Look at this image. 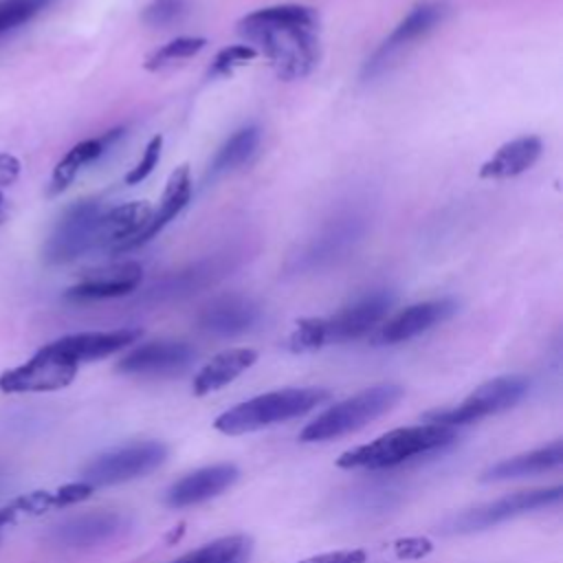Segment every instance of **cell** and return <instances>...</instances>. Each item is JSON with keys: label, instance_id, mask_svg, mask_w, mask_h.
I'll return each mask as SVG.
<instances>
[{"label": "cell", "instance_id": "1", "mask_svg": "<svg viewBox=\"0 0 563 563\" xmlns=\"http://www.w3.org/2000/svg\"><path fill=\"white\" fill-rule=\"evenodd\" d=\"M238 33L262 53L284 81L310 75L319 59V13L286 2L255 9L238 20Z\"/></svg>", "mask_w": 563, "mask_h": 563}, {"label": "cell", "instance_id": "2", "mask_svg": "<svg viewBox=\"0 0 563 563\" xmlns=\"http://www.w3.org/2000/svg\"><path fill=\"white\" fill-rule=\"evenodd\" d=\"M457 433L453 427L444 424H413V427H400L394 431H387L378 435L376 440L367 444H358L336 457L339 468H391L407 460L440 451L455 442Z\"/></svg>", "mask_w": 563, "mask_h": 563}, {"label": "cell", "instance_id": "3", "mask_svg": "<svg viewBox=\"0 0 563 563\" xmlns=\"http://www.w3.org/2000/svg\"><path fill=\"white\" fill-rule=\"evenodd\" d=\"M330 391L323 387H286L249 398L227 411H222L213 427L224 435L253 433L264 427L286 422L312 411L317 405L325 402Z\"/></svg>", "mask_w": 563, "mask_h": 563}, {"label": "cell", "instance_id": "4", "mask_svg": "<svg viewBox=\"0 0 563 563\" xmlns=\"http://www.w3.org/2000/svg\"><path fill=\"white\" fill-rule=\"evenodd\" d=\"M405 389L396 383L372 385L345 400L334 402L323 413H319L312 422H308L299 440L303 442H323L332 438H341L345 433L363 429L367 422L387 413L400 398Z\"/></svg>", "mask_w": 563, "mask_h": 563}, {"label": "cell", "instance_id": "5", "mask_svg": "<svg viewBox=\"0 0 563 563\" xmlns=\"http://www.w3.org/2000/svg\"><path fill=\"white\" fill-rule=\"evenodd\" d=\"M563 497L561 486L550 488H532V490H517L510 495H504L495 501H486L479 506H473L468 510H462L453 517H449L442 523V532L446 534H473L488 530L493 526H499L504 521H510L515 517L556 506Z\"/></svg>", "mask_w": 563, "mask_h": 563}, {"label": "cell", "instance_id": "6", "mask_svg": "<svg viewBox=\"0 0 563 563\" xmlns=\"http://www.w3.org/2000/svg\"><path fill=\"white\" fill-rule=\"evenodd\" d=\"M528 378L519 374H506L490 378L475 387L460 405L446 407V409H433L424 413L427 422L444 424V427H460L471 424L482 418L501 413L510 407H515L528 391Z\"/></svg>", "mask_w": 563, "mask_h": 563}, {"label": "cell", "instance_id": "7", "mask_svg": "<svg viewBox=\"0 0 563 563\" xmlns=\"http://www.w3.org/2000/svg\"><path fill=\"white\" fill-rule=\"evenodd\" d=\"M101 213L103 207L95 198H81L70 202L53 224L48 238L44 240V262L53 266L70 264L88 251H92L97 238V222Z\"/></svg>", "mask_w": 563, "mask_h": 563}, {"label": "cell", "instance_id": "8", "mask_svg": "<svg viewBox=\"0 0 563 563\" xmlns=\"http://www.w3.org/2000/svg\"><path fill=\"white\" fill-rule=\"evenodd\" d=\"M167 457V446L158 440H143L99 453L81 468V479L92 488L123 484L158 468Z\"/></svg>", "mask_w": 563, "mask_h": 563}, {"label": "cell", "instance_id": "9", "mask_svg": "<svg viewBox=\"0 0 563 563\" xmlns=\"http://www.w3.org/2000/svg\"><path fill=\"white\" fill-rule=\"evenodd\" d=\"M79 365L68 358L51 341L40 347L22 365L9 367L0 374V391L4 394H35V391H55L68 387L77 376Z\"/></svg>", "mask_w": 563, "mask_h": 563}, {"label": "cell", "instance_id": "10", "mask_svg": "<svg viewBox=\"0 0 563 563\" xmlns=\"http://www.w3.org/2000/svg\"><path fill=\"white\" fill-rule=\"evenodd\" d=\"M455 312H457V301L451 297H438V299L411 303L398 310L396 314H391L389 319H385L374 332L372 341L376 345H396V343L409 341L440 325L442 321L451 319Z\"/></svg>", "mask_w": 563, "mask_h": 563}, {"label": "cell", "instance_id": "11", "mask_svg": "<svg viewBox=\"0 0 563 563\" xmlns=\"http://www.w3.org/2000/svg\"><path fill=\"white\" fill-rule=\"evenodd\" d=\"M394 306V295L389 290L367 292L352 303L343 306L339 312L325 319V343H343L369 334L378 328Z\"/></svg>", "mask_w": 563, "mask_h": 563}, {"label": "cell", "instance_id": "12", "mask_svg": "<svg viewBox=\"0 0 563 563\" xmlns=\"http://www.w3.org/2000/svg\"><path fill=\"white\" fill-rule=\"evenodd\" d=\"M196 358V350L185 341H150L119 358L117 372L132 376H172L185 372Z\"/></svg>", "mask_w": 563, "mask_h": 563}, {"label": "cell", "instance_id": "13", "mask_svg": "<svg viewBox=\"0 0 563 563\" xmlns=\"http://www.w3.org/2000/svg\"><path fill=\"white\" fill-rule=\"evenodd\" d=\"M143 282V266L139 262H117L86 271L77 284H73L64 297L68 301H101L130 295Z\"/></svg>", "mask_w": 563, "mask_h": 563}, {"label": "cell", "instance_id": "14", "mask_svg": "<svg viewBox=\"0 0 563 563\" xmlns=\"http://www.w3.org/2000/svg\"><path fill=\"white\" fill-rule=\"evenodd\" d=\"M446 15V4L444 2H433L424 0L411 7V11L394 26V31L380 42V46L374 51V55L365 64V73H376L378 68L385 66V62L398 53L400 48L418 42L427 33H431Z\"/></svg>", "mask_w": 563, "mask_h": 563}, {"label": "cell", "instance_id": "15", "mask_svg": "<svg viewBox=\"0 0 563 563\" xmlns=\"http://www.w3.org/2000/svg\"><path fill=\"white\" fill-rule=\"evenodd\" d=\"M240 471L231 462H220L211 466L196 468L180 479H176L167 493H165V504L172 508H187L202 504L207 499L218 497L227 488H231L238 479Z\"/></svg>", "mask_w": 563, "mask_h": 563}, {"label": "cell", "instance_id": "16", "mask_svg": "<svg viewBox=\"0 0 563 563\" xmlns=\"http://www.w3.org/2000/svg\"><path fill=\"white\" fill-rule=\"evenodd\" d=\"M128 523V517L121 512L95 510L57 523L51 532V539L64 548H92L125 532Z\"/></svg>", "mask_w": 563, "mask_h": 563}, {"label": "cell", "instance_id": "17", "mask_svg": "<svg viewBox=\"0 0 563 563\" xmlns=\"http://www.w3.org/2000/svg\"><path fill=\"white\" fill-rule=\"evenodd\" d=\"M150 216H152V205L147 200H132V202L103 209L97 222L95 249H101L110 255L125 253L128 244L147 224Z\"/></svg>", "mask_w": 563, "mask_h": 563}, {"label": "cell", "instance_id": "18", "mask_svg": "<svg viewBox=\"0 0 563 563\" xmlns=\"http://www.w3.org/2000/svg\"><path fill=\"white\" fill-rule=\"evenodd\" d=\"M260 306L244 295H222L207 303L198 314V328L216 336H238L255 328Z\"/></svg>", "mask_w": 563, "mask_h": 563}, {"label": "cell", "instance_id": "19", "mask_svg": "<svg viewBox=\"0 0 563 563\" xmlns=\"http://www.w3.org/2000/svg\"><path fill=\"white\" fill-rule=\"evenodd\" d=\"M143 330L139 328H119V330H92V332H77L66 334L57 341L59 352H64L68 358H73L77 365L106 358L119 350H125L134 341H139Z\"/></svg>", "mask_w": 563, "mask_h": 563}, {"label": "cell", "instance_id": "20", "mask_svg": "<svg viewBox=\"0 0 563 563\" xmlns=\"http://www.w3.org/2000/svg\"><path fill=\"white\" fill-rule=\"evenodd\" d=\"M123 136V128H114V130H108L99 136H92V139H84L79 143H75L62 158L59 163L53 167V174L48 178V185H46V196L48 198H55L59 194H64L73 180L77 178V174L95 163L99 156H103L108 152V147L112 143H117L119 139Z\"/></svg>", "mask_w": 563, "mask_h": 563}, {"label": "cell", "instance_id": "21", "mask_svg": "<svg viewBox=\"0 0 563 563\" xmlns=\"http://www.w3.org/2000/svg\"><path fill=\"white\" fill-rule=\"evenodd\" d=\"M189 198H191V172H189V165L183 163L169 174V178L165 183V189H163V196H161V202H158V209H152V216H150L147 224L128 244L125 253L132 251V249L143 246L156 233H161L187 207Z\"/></svg>", "mask_w": 563, "mask_h": 563}, {"label": "cell", "instance_id": "22", "mask_svg": "<svg viewBox=\"0 0 563 563\" xmlns=\"http://www.w3.org/2000/svg\"><path fill=\"white\" fill-rule=\"evenodd\" d=\"M543 141L537 134H523L506 141L497 152L486 158L479 167V178L484 180H506L528 172L541 156Z\"/></svg>", "mask_w": 563, "mask_h": 563}, {"label": "cell", "instance_id": "23", "mask_svg": "<svg viewBox=\"0 0 563 563\" xmlns=\"http://www.w3.org/2000/svg\"><path fill=\"white\" fill-rule=\"evenodd\" d=\"M563 464V442L554 440L545 446H539L528 453H519L512 457H506L490 468L482 473V482H506V479H519L528 475H539L545 471H554Z\"/></svg>", "mask_w": 563, "mask_h": 563}, {"label": "cell", "instance_id": "24", "mask_svg": "<svg viewBox=\"0 0 563 563\" xmlns=\"http://www.w3.org/2000/svg\"><path fill=\"white\" fill-rule=\"evenodd\" d=\"M257 361V352L253 347H229L207 361L196 378H194V394L207 396L211 391L222 389L224 385L233 383L242 372H246Z\"/></svg>", "mask_w": 563, "mask_h": 563}, {"label": "cell", "instance_id": "25", "mask_svg": "<svg viewBox=\"0 0 563 563\" xmlns=\"http://www.w3.org/2000/svg\"><path fill=\"white\" fill-rule=\"evenodd\" d=\"M260 128L257 125H244L240 130H235L213 154L209 167H207V180H216L233 169H238L240 165H244L257 150L260 145Z\"/></svg>", "mask_w": 563, "mask_h": 563}, {"label": "cell", "instance_id": "26", "mask_svg": "<svg viewBox=\"0 0 563 563\" xmlns=\"http://www.w3.org/2000/svg\"><path fill=\"white\" fill-rule=\"evenodd\" d=\"M253 550V541L246 534H229L213 539L172 563H246Z\"/></svg>", "mask_w": 563, "mask_h": 563}, {"label": "cell", "instance_id": "27", "mask_svg": "<svg viewBox=\"0 0 563 563\" xmlns=\"http://www.w3.org/2000/svg\"><path fill=\"white\" fill-rule=\"evenodd\" d=\"M207 46V37H191V35H183V37H176V40H169L167 44L158 46L156 51H152L145 62H143V68L150 70V73H156V70H163L180 59H189L194 55H198L202 48Z\"/></svg>", "mask_w": 563, "mask_h": 563}, {"label": "cell", "instance_id": "28", "mask_svg": "<svg viewBox=\"0 0 563 563\" xmlns=\"http://www.w3.org/2000/svg\"><path fill=\"white\" fill-rule=\"evenodd\" d=\"M323 345H328L323 317L299 319L295 330L288 336V350H292V352H310V350H319Z\"/></svg>", "mask_w": 563, "mask_h": 563}, {"label": "cell", "instance_id": "29", "mask_svg": "<svg viewBox=\"0 0 563 563\" xmlns=\"http://www.w3.org/2000/svg\"><path fill=\"white\" fill-rule=\"evenodd\" d=\"M260 53L251 44H233L224 46L216 53L209 66V77H229L235 68L253 62Z\"/></svg>", "mask_w": 563, "mask_h": 563}, {"label": "cell", "instance_id": "30", "mask_svg": "<svg viewBox=\"0 0 563 563\" xmlns=\"http://www.w3.org/2000/svg\"><path fill=\"white\" fill-rule=\"evenodd\" d=\"M48 2L51 0H0V33L29 22L46 9Z\"/></svg>", "mask_w": 563, "mask_h": 563}, {"label": "cell", "instance_id": "31", "mask_svg": "<svg viewBox=\"0 0 563 563\" xmlns=\"http://www.w3.org/2000/svg\"><path fill=\"white\" fill-rule=\"evenodd\" d=\"M187 11V2L185 0H152L150 4L143 7L141 11V20L147 26H169L174 22H178Z\"/></svg>", "mask_w": 563, "mask_h": 563}, {"label": "cell", "instance_id": "32", "mask_svg": "<svg viewBox=\"0 0 563 563\" xmlns=\"http://www.w3.org/2000/svg\"><path fill=\"white\" fill-rule=\"evenodd\" d=\"M161 150H163V136H161V134H154V136L147 141V145H145V150H143V154H141V158H139V163L125 174V185H139V183H143V180L154 172V167L158 165Z\"/></svg>", "mask_w": 563, "mask_h": 563}, {"label": "cell", "instance_id": "33", "mask_svg": "<svg viewBox=\"0 0 563 563\" xmlns=\"http://www.w3.org/2000/svg\"><path fill=\"white\" fill-rule=\"evenodd\" d=\"M92 486L84 479L79 482H73V484H64L62 488L48 493L51 495V508H64V506H70V504H77V501H84L92 495Z\"/></svg>", "mask_w": 563, "mask_h": 563}, {"label": "cell", "instance_id": "34", "mask_svg": "<svg viewBox=\"0 0 563 563\" xmlns=\"http://www.w3.org/2000/svg\"><path fill=\"white\" fill-rule=\"evenodd\" d=\"M299 563H365V552L363 550H334V552H323V554L303 559Z\"/></svg>", "mask_w": 563, "mask_h": 563}, {"label": "cell", "instance_id": "35", "mask_svg": "<svg viewBox=\"0 0 563 563\" xmlns=\"http://www.w3.org/2000/svg\"><path fill=\"white\" fill-rule=\"evenodd\" d=\"M22 163L18 156L9 152H0V187H9L18 180Z\"/></svg>", "mask_w": 563, "mask_h": 563}, {"label": "cell", "instance_id": "36", "mask_svg": "<svg viewBox=\"0 0 563 563\" xmlns=\"http://www.w3.org/2000/svg\"><path fill=\"white\" fill-rule=\"evenodd\" d=\"M7 220V200H4V194L0 191V224Z\"/></svg>", "mask_w": 563, "mask_h": 563}, {"label": "cell", "instance_id": "37", "mask_svg": "<svg viewBox=\"0 0 563 563\" xmlns=\"http://www.w3.org/2000/svg\"><path fill=\"white\" fill-rule=\"evenodd\" d=\"M0 530H2V528H0Z\"/></svg>", "mask_w": 563, "mask_h": 563}]
</instances>
